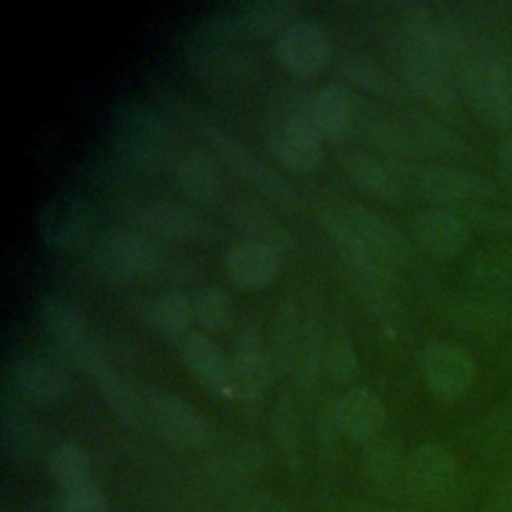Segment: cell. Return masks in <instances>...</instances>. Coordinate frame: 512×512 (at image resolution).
Instances as JSON below:
<instances>
[{"label":"cell","mask_w":512,"mask_h":512,"mask_svg":"<svg viewBox=\"0 0 512 512\" xmlns=\"http://www.w3.org/2000/svg\"><path fill=\"white\" fill-rule=\"evenodd\" d=\"M156 102L168 110V114L186 122L200 138H204L210 148L244 180L258 188L272 202L292 208L298 204V190L294 184L268 166L258 154H254L244 142L232 136L218 120H214L200 104L186 98L178 88L168 82H156L152 86Z\"/></svg>","instance_id":"cell-1"},{"label":"cell","mask_w":512,"mask_h":512,"mask_svg":"<svg viewBox=\"0 0 512 512\" xmlns=\"http://www.w3.org/2000/svg\"><path fill=\"white\" fill-rule=\"evenodd\" d=\"M108 142L116 156L140 172H158L172 166L176 130L168 112L144 98L128 96L108 112Z\"/></svg>","instance_id":"cell-2"},{"label":"cell","mask_w":512,"mask_h":512,"mask_svg":"<svg viewBox=\"0 0 512 512\" xmlns=\"http://www.w3.org/2000/svg\"><path fill=\"white\" fill-rule=\"evenodd\" d=\"M454 84L484 126L504 134L512 132V78L500 48L476 42L454 68Z\"/></svg>","instance_id":"cell-3"},{"label":"cell","mask_w":512,"mask_h":512,"mask_svg":"<svg viewBox=\"0 0 512 512\" xmlns=\"http://www.w3.org/2000/svg\"><path fill=\"white\" fill-rule=\"evenodd\" d=\"M188 70L212 86H248L262 74V60L226 36L194 32L184 46Z\"/></svg>","instance_id":"cell-4"},{"label":"cell","mask_w":512,"mask_h":512,"mask_svg":"<svg viewBox=\"0 0 512 512\" xmlns=\"http://www.w3.org/2000/svg\"><path fill=\"white\" fill-rule=\"evenodd\" d=\"M400 176L430 206L466 210L494 196V188L484 176L444 162H416L402 168Z\"/></svg>","instance_id":"cell-5"},{"label":"cell","mask_w":512,"mask_h":512,"mask_svg":"<svg viewBox=\"0 0 512 512\" xmlns=\"http://www.w3.org/2000/svg\"><path fill=\"white\" fill-rule=\"evenodd\" d=\"M302 16L296 0H232L222 2L198 16L194 22L200 34H272Z\"/></svg>","instance_id":"cell-6"},{"label":"cell","mask_w":512,"mask_h":512,"mask_svg":"<svg viewBox=\"0 0 512 512\" xmlns=\"http://www.w3.org/2000/svg\"><path fill=\"white\" fill-rule=\"evenodd\" d=\"M422 508H448L460 492V466L456 456L438 442L416 446L406 456V490Z\"/></svg>","instance_id":"cell-7"},{"label":"cell","mask_w":512,"mask_h":512,"mask_svg":"<svg viewBox=\"0 0 512 512\" xmlns=\"http://www.w3.org/2000/svg\"><path fill=\"white\" fill-rule=\"evenodd\" d=\"M162 260V250L152 234L136 226H112L102 230L92 244V262L100 274L124 280L154 270Z\"/></svg>","instance_id":"cell-8"},{"label":"cell","mask_w":512,"mask_h":512,"mask_svg":"<svg viewBox=\"0 0 512 512\" xmlns=\"http://www.w3.org/2000/svg\"><path fill=\"white\" fill-rule=\"evenodd\" d=\"M318 220L326 236L334 242L342 260L350 266V270L360 276L364 288H370L372 296H376L378 302L388 304L392 282L390 264H386L372 250V246L362 238V234L354 228V224L342 210L326 208L322 210Z\"/></svg>","instance_id":"cell-9"},{"label":"cell","mask_w":512,"mask_h":512,"mask_svg":"<svg viewBox=\"0 0 512 512\" xmlns=\"http://www.w3.org/2000/svg\"><path fill=\"white\" fill-rule=\"evenodd\" d=\"M232 396L246 412H256L274 376L268 340L254 324H244L230 356Z\"/></svg>","instance_id":"cell-10"},{"label":"cell","mask_w":512,"mask_h":512,"mask_svg":"<svg viewBox=\"0 0 512 512\" xmlns=\"http://www.w3.org/2000/svg\"><path fill=\"white\" fill-rule=\"evenodd\" d=\"M146 422L164 440L182 448L202 446L208 438V422L182 396L160 384L144 386Z\"/></svg>","instance_id":"cell-11"},{"label":"cell","mask_w":512,"mask_h":512,"mask_svg":"<svg viewBox=\"0 0 512 512\" xmlns=\"http://www.w3.org/2000/svg\"><path fill=\"white\" fill-rule=\"evenodd\" d=\"M332 42L314 18L298 16L276 36V56L296 76L316 74L330 58Z\"/></svg>","instance_id":"cell-12"},{"label":"cell","mask_w":512,"mask_h":512,"mask_svg":"<svg viewBox=\"0 0 512 512\" xmlns=\"http://www.w3.org/2000/svg\"><path fill=\"white\" fill-rule=\"evenodd\" d=\"M420 368L428 388L444 400L464 396L476 378V368L470 356L462 348L438 340L422 346Z\"/></svg>","instance_id":"cell-13"},{"label":"cell","mask_w":512,"mask_h":512,"mask_svg":"<svg viewBox=\"0 0 512 512\" xmlns=\"http://www.w3.org/2000/svg\"><path fill=\"white\" fill-rule=\"evenodd\" d=\"M124 214L136 228L166 238H198L206 230L200 212L174 198H140Z\"/></svg>","instance_id":"cell-14"},{"label":"cell","mask_w":512,"mask_h":512,"mask_svg":"<svg viewBox=\"0 0 512 512\" xmlns=\"http://www.w3.org/2000/svg\"><path fill=\"white\" fill-rule=\"evenodd\" d=\"M412 236L430 258L452 260L468 246L470 228L458 210L426 206L412 218Z\"/></svg>","instance_id":"cell-15"},{"label":"cell","mask_w":512,"mask_h":512,"mask_svg":"<svg viewBox=\"0 0 512 512\" xmlns=\"http://www.w3.org/2000/svg\"><path fill=\"white\" fill-rule=\"evenodd\" d=\"M34 218L40 236L54 248L74 246L86 236L92 222L90 206L78 194H60L40 202Z\"/></svg>","instance_id":"cell-16"},{"label":"cell","mask_w":512,"mask_h":512,"mask_svg":"<svg viewBox=\"0 0 512 512\" xmlns=\"http://www.w3.org/2000/svg\"><path fill=\"white\" fill-rule=\"evenodd\" d=\"M266 144L280 164L298 172L312 170L324 156L322 136L310 120H278L266 124Z\"/></svg>","instance_id":"cell-17"},{"label":"cell","mask_w":512,"mask_h":512,"mask_svg":"<svg viewBox=\"0 0 512 512\" xmlns=\"http://www.w3.org/2000/svg\"><path fill=\"white\" fill-rule=\"evenodd\" d=\"M98 382V388L114 410L118 420L130 428L148 426L146 422V406H144V386H138L130 372L120 366L112 348L108 346V354L94 366L90 372Z\"/></svg>","instance_id":"cell-18"},{"label":"cell","mask_w":512,"mask_h":512,"mask_svg":"<svg viewBox=\"0 0 512 512\" xmlns=\"http://www.w3.org/2000/svg\"><path fill=\"white\" fill-rule=\"evenodd\" d=\"M14 394L26 402L50 404L60 400L68 390V368L52 354H24L10 368Z\"/></svg>","instance_id":"cell-19"},{"label":"cell","mask_w":512,"mask_h":512,"mask_svg":"<svg viewBox=\"0 0 512 512\" xmlns=\"http://www.w3.org/2000/svg\"><path fill=\"white\" fill-rule=\"evenodd\" d=\"M342 212L386 264L404 266L412 260V242L386 214L356 200L348 202Z\"/></svg>","instance_id":"cell-20"},{"label":"cell","mask_w":512,"mask_h":512,"mask_svg":"<svg viewBox=\"0 0 512 512\" xmlns=\"http://www.w3.org/2000/svg\"><path fill=\"white\" fill-rule=\"evenodd\" d=\"M228 278L240 288H260L272 282L284 264V254L258 240H240L222 256Z\"/></svg>","instance_id":"cell-21"},{"label":"cell","mask_w":512,"mask_h":512,"mask_svg":"<svg viewBox=\"0 0 512 512\" xmlns=\"http://www.w3.org/2000/svg\"><path fill=\"white\" fill-rule=\"evenodd\" d=\"M180 348L186 368L202 386L214 394L232 396L230 358L208 334L188 332L182 338Z\"/></svg>","instance_id":"cell-22"},{"label":"cell","mask_w":512,"mask_h":512,"mask_svg":"<svg viewBox=\"0 0 512 512\" xmlns=\"http://www.w3.org/2000/svg\"><path fill=\"white\" fill-rule=\"evenodd\" d=\"M464 278L472 292L504 296L512 290V244L490 242L476 248L464 262Z\"/></svg>","instance_id":"cell-23"},{"label":"cell","mask_w":512,"mask_h":512,"mask_svg":"<svg viewBox=\"0 0 512 512\" xmlns=\"http://www.w3.org/2000/svg\"><path fill=\"white\" fill-rule=\"evenodd\" d=\"M226 212L230 220L248 234L250 240L264 242L282 254H290L294 250L296 240L292 232L260 200L250 196H234L226 202Z\"/></svg>","instance_id":"cell-24"},{"label":"cell","mask_w":512,"mask_h":512,"mask_svg":"<svg viewBox=\"0 0 512 512\" xmlns=\"http://www.w3.org/2000/svg\"><path fill=\"white\" fill-rule=\"evenodd\" d=\"M308 338V320L294 302H282L270 324L268 350L274 374L288 376L294 372Z\"/></svg>","instance_id":"cell-25"},{"label":"cell","mask_w":512,"mask_h":512,"mask_svg":"<svg viewBox=\"0 0 512 512\" xmlns=\"http://www.w3.org/2000/svg\"><path fill=\"white\" fill-rule=\"evenodd\" d=\"M264 462L266 456L260 444L242 440L206 460V474L212 484L228 490L234 496L248 490V484L260 476Z\"/></svg>","instance_id":"cell-26"},{"label":"cell","mask_w":512,"mask_h":512,"mask_svg":"<svg viewBox=\"0 0 512 512\" xmlns=\"http://www.w3.org/2000/svg\"><path fill=\"white\" fill-rule=\"evenodd\" d=\"M338 414L344 438L368 442L380 434L386 420V406L372 388L354 386L338 398Z\"/></svg>","instance_id":"cell-27"},{"label":"cell","mask_w":512,"mask_h":512,"mask_svg":"<svg viewBox=\"0 0 512 512\" xmlns=\"http://www.w3.org/2000/svg\"><path fill=\"white\" fill-rule=\"evenodd\" d=\"M356 120V98L342 82H326L314 92V124L322 138L342 142Z\"/></svg>","instance_id":"cell-28"},{"label":"cell","mask_w":512,"mask_h":512,"mask_svg":"<svg viewBox=\"0 0 512 512\" xmlns=\"http://www.w3.org/2000/svg\"><path fill=\"white\" fill-rule=\"evenodd\" d=\"M172 174L178 188L196 202L208 204L222 194V174L218 162L204 150L190 148L172 162Z\"/></svg>","instance_id":"cell-29"},{"label":"cell","mask_w":512,"mask_h":512,"mask_svg":"<svg viewBox=\"0 0 512 512\" xmlns=\"http://www.w3.org/2000/svg\"><path fill=\"white\" fill-rule=\"evenodd\" d=\"M342 164L348 176L372 196L386 202L404 200V180L388 160L366 150H350L342 156Z\"/></svg>","instance_id":"cell-30"},{"label":"cell","mask_w":512,"mask_h":512,"mask_svg":"<svg viewBox=\"0 0 512 512\" xmlns=\"http://www.w3.org/2000/svg\"><path fill=\"white\" fill-rule=\"evenodd\" d=\"M362 474L382 492L406 490V456L390 436H376L364 442L360 452Z\"/></svg>","instance_id":"cell-31"},{"label":"cell","mask_w":512,"mask_h":512,"mask_svg":"<svg viewBox=\"0 0 512 512\" xmlns=\"http://www.w3.org/2000/svg\"><path fill=\"white\" fill-rule=\"evenodd\" d=\"M400 120L412 136L420 156H430L446 164L448 160L460 158L464 154V140L438 118L426 112L408 110L400 116Z\"/></svg>","instance_id":"cell-32"},{"label":"cell","mask_w":512,"mask_h":512,"mask_svg":"<svg viewBox=\"0 0 512 512\" xmlns=\"http://www.w3.org/2000/svg\"><path fill=\"white\" fill-rule=\"evenodd\" d=\"M454 322L468 332L492 336L512 326V296L468 294L454 304Z\"/></svg>","instance_id":"cell-33"},{"label":"cell","mask_w":512,"mask_h":512,"mask_svg":"<svg viewBox=\"0 0 512 512\" xmlns=\"http://www.w3.org/2000/svg\"><path fill=\"white\" fill-rule=\"evenodd\" d=\"M362 126L368 142L386 156L384 160H388L396 172L418 162L420 152L400 116H368L362 120Z\"/></svg>","instance_id":"cell-34"},{"label":"cell","mask_w":512,"mask_h":512,"mask_svg":"<svg viewBox=\"0 0 512 512\" xmlns=\"http://www.w3.org/2000/svg\"><path fill=\"white\" fill-rule=\"evenodd\" d=\"M338 70L348 80L376 96L394 98L402 92L400 78H396L388 68H384L376 58L366 52L344 48L338 54Z\"/></svg>","instance_id":"cell-35"},{"label":"cell","mask_w":512,"mask_h":512,"mask_svg":"<svg viewBox=\"0 0 512 512\" xmlns=\"http://www.w3.org/2000/svg\"><path fill=\"white\" fill-rule=\"evenodd\" d=\"M480 454L496 464L512 460V398L492 408L478 428Z\"/></svg>","instance_id":"cell-36"},{"label":"cell","mask_w":512,"mask_h":512,"mask_svg":"<svg viewBox=\"0 0 512 512\" xmlns=\"http://www.w3.org/2000/svg\"><path fill=\"white\" fill-rule=\"evenodd\" d=\"M148 324L168 338H178L184 332L188 334L190 324L196 320L194 300H190L184 292L170 290L158 296L146 312Z\"/></svg>","instance_id":"cell-37"},{"label":"cell","mask_w":512,"mask_h":512,"mask_svg":"<svg viewBox=\"0 0 512 512\" xmlns=\"http://www.w3.org/2000/svg\"><path fill=\"white\" fill-rule=\"evenodd\" d=\"M50 466L54 472V478L62 490V494L76 490L80 486H86L92 480V460L88 452L72 442H64L56 446L50 458Z\"/></svg>","instance_id":"cell-38"},{"label":"cell","mask_w":512,"mask_h":512,"mask_svg":"<svg viewBox=\"0 0 512 512\" xmlns=\"http://www.w3.org/2000/svg\"><path fill=\"white\" fill-rule=\"evenodd\" d=\"M270 432L286 462L290 466H298L302 448V424L300 414L290 398L284 396L274 404L270 416Z\"/></svg>","instance_id":"cell-39"},{"label":"cell","mask_w":512,"mask_h":512,"mask_svg":"<svg viewBox=\"0 0 512 512\" xmlns=\"http://www.w3.org/2000/svg\"><path fill=\"white\" fill-rule=\"evenodd\" d=\"M470 230L490 238L492 242L512 240V208L494 204H476L460 212Z\"/></svg>","instance_id":"cell-40"},{"label":"cell","mask_w":512,"mask_h":512,"mask_svg":"<svg viewBox=\"0 0 512 512\" xmlns=\"http://www.w3.org/2000/svg\"><path fill=\"white\" fill-rule=\"evenodd\" d=\"M196 320L208 330H228L234 324V306L222 288H204L194 298Z\"/></svg>","instance_id":"cell-41"},{"label":"cell","mask_w":512,"mask_h":512,"mask_svg":"<svg viewBox=\"0 0 512 512\" xmlns=\"http://www.w3.org/2000/svg\"><path fill=\"white\" fill-rule=\"evenodd\" d=\"M322 372L336 384H348L360 374V360L350 340L340 338L326 346L322 358Z\"/></svg>","instance_id":"cell-42"},{"label":"cell","mask_w":512,"mask_h":512,"mask_svg":"<svg viewBox=\"0 0 512 512\" xmlns=\"http://www.w3.org/2000/svg\"><path fill=\"white\" fill-rule=\"evenodd\" d=\"M64 512H108V502L102 490L90 482L64 494Z\"/></svg>","instance_id":"cell-43"},{"label":"cell","mask_w":512,"mask_h":512,"mask_svg":"<svg viewBox=\"0 0 512 512\" xmlns=\"http://www.w3.org/2000/svg\"><path fill=\"white\" fill-rule=\"evenodd\" d=\"M228 510L230 512H284L276 498L252 488L234 494L232 506Z\"/></svg>","instance_id":"cell-44"},{"label":"cell","mask_w":512,"mask_h":512,"mask_svg":"<svg viewBox=\"0 0 512 512\" xmlns=\"http://www.w3.org/2000/svg\"><path fill=\"white\" fill-rule=\"evenodd\" d=\"M318 436L324 444L332 446L338 438H342V424H340V414H338V400L328 402L320 414H318Z\"/></svg>","instance_id":"cell-45"},{"label":"cell","mask_w":512,"mask_h":512,"mask_svg":"<svg viewBox=\"0 0 512 512\" xmlns=\"http://www.w3.org/2000/svg\"><path fill=\"white\" fill-rule=\"evenodd\" d=\"M484 512H512V472L502 474L492 484Z\"/></svg>","instance_id":"cell-46"},{"label":"cell","mask_w":512,"mask_h":512,"mask_svg":"<svg viewBox=\"0 0 512 512\" xmlns=\"http://www.w3.org/2000/svg\"><path fill=\"white\" fill-rule=\"evenodd\" d=\"M496 160H498L500 178L512 188V132L504 134V138L500 140L496 150Z\"/></svg>","instance_id":"cell-47"},{"label":"cell","mask_w":512,"mask_h":512,"mask_svg":"<svg viewBox=\"0 0 512 512\" xmlns=\"http://www.w3.org/2000/svg\"><path fill=\"white\" fill-rule=\"evenodd\" d=\"M344 512H414V510H402V508H392V506H382L376 502H348Z\"/></svg>","instance_id":"cell-48"}]
</instances>
